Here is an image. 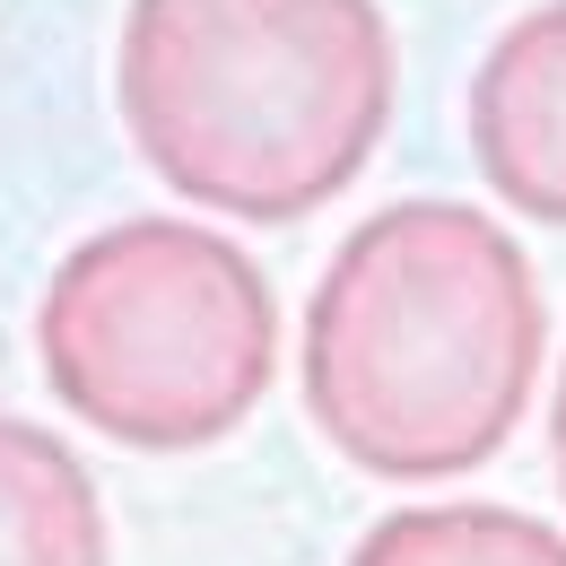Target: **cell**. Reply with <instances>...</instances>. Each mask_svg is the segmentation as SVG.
I'll return each mask as SVG.
<instances>
[{
    "mask_svg": "<svg viewBox=\"0 0 566 566\" xmlns=\"http://www.w3.org/2000/svg\"><path fill=\"white\" fill-rule=\"evenodd\" d=\"M549 296L532 253L471 201L357 218L305 296V419L366 480H462L541 392Z\"/></svg>",
    "mask_w": 566,
    "mask_h": 566,
    "instance_id": "6da1fadb",
    "label": "cell"
},
{
    "mask_svg": "<svg viewBox=\"0 0 566 566\" xmlns=\"http://www.w3.org/2000/svg\"><path fill=\"white\" fill-rule=\"evenodd\" d=\"M384 0H132L114 105L166 192L253 227L349 192L392 123Z\"/></svg>",
    "mask_w": 566,
    "mask_h": 566,
    "instance_id": "7a4b0ae2",
    "label": "cell"
},
{
    "mask_svg": "<svg viewBox=\"0 0 566 566\" xmlns=\"http://www.w3.org/2000/svg\"><path fill=\"white\" fill-rule=\"evenodd\" d=\"M35 366L78 427L132 453H201L262 410L280 375V296L218 227L114 218L53 262Z\"/></svg>",
    "mask_w": 566,
    "mask_h": 566,
    "instance_id": "3957f363",
    "label": "cell"
},
{
    "mask_svg": "<svg viewBox=\"0 0 566 566\" xmlns=\"http://www.w3.org/2000/svg\"><path fill=\"white\" fill-rule=\"evenodd\" d=\"M462 132L505 210L566 227V0L523 9L471 71Z\"/></svg>",
    "mask_w": 566,
    "mask_h": 566,
    "instance_id": "277c9868",
    "label": "cell"
},
{
    "mask_svg": "<svg viewBox=\"0 0 566 566\" xmlns=\"http://www.w3.org/2000/svg\"><path fill=\"white\" fill-rule=\"evenodd\" d=\"M0 566H114L105 496L71 444L0 410Z\"/></svg>",
    "mask_w": 566,
    "mask_h": 566,
    "instance_id": "5b68a950",
    "label": "cell"
},
{
    "mask_svg": "<svg viewBox=\"0 0 566 566\" xmlns=\"http://www.w3.org/2000/svg\"><path fill=\"white\" fill-rule=\"evenodd\" d=\"M349 566H566V532L523 505H401L357 532Z\"/></svg>",
    "mask_w": 566,
    "mask_h": 566,
    "instance_id": "8992f818",
    "label": "cell"
},
{
    "mask_svg": "<svg viewBox=\"0 0 566 566\" xmlns=\"http://www.w3.org/2000/svg\"><path fill=\"white\" fill-rule=\"evenodd\" d=\"M549 462H558V489H566V366H558V392H549Z\"/></svg>",
    "mask_w": 566,
    "mask_h": 566,
    "instance_id": "52a82bcc",
    "label": "cell"
}]
</instances>
